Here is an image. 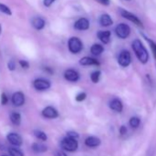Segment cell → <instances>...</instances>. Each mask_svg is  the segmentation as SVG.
Masks as SVG:
<instances>
[{"instance_id": "1", "label": "cell", "mask_w": 156, "mask_h": 156, "mask_svg": "<svg viewBox=\"0 0 156 156\" xmlns=\"http://www.w3.org/2000/svg\"><path fill=\"white\" fill-rule=\"evenodd\" d=\"M131 47H132L133 51H134L136 57L138 58V60L142 64L147 63L148 61H149V52L146 50L145 46L142 44V42L140 40H138V39L134 40L132 44H131Z\"/></svg>"}, {"instance_id": "2", "label": "cell", "mask_w": 156, "mask_h": 156, "mask_svg": "<svg viewBox=\"0 0 156 156\" xmlns=\"http://www.w3.org/2000/svg\"><path fill=\"white\" fill-rule=\"evenodd\" d=\"M61 148L64 151H70V152H73L78 149V141L77 139H73V138H70L68 136L64 137L62 140H61Z\"/></svg>"}, {"instance_id": "3", "label": "cell", "mask_w": 156, "mask_h": 156, "mask_svg": "<svg viewBox=\"0 0 156 156\" xmlns=\"http://www.w3.org/2000/svg\"><path fill=\"white\" fill-rule=\"evenodd\" d=\"M84 48L82 41L77 37H72L68 41V49L71 53L73 54H78L82 51Z\"/></svg>"}, {"instance_id": "4", "label": "cell", "mask_w": 156, "mask_h": 156, "mask_svg": "<svg viewBox=\"0 0 156 156\" xmlns=\"http://www.w3.org/2000/svg\"><path fill=\"white\" fill-rule=\"evenodd\" d=\"M115 33L119 39L125 40L130 35V27L126 23H120L115 28Z\"/></svg>"}, {"instance_id": "5", "label": "cell", "mask_w": 156, "mask_h": 156, "mask_svg": "<svg viewBox=\"0 0 156 156\" xmlns=\"http://www.w3.org/2000/svg\"><path fill=\"white\" fill-rule=\"evenodd\" d=\"M119 13H120V15H121L122 18H124V19L128 20L131 21L132 23H134L135 25H137V26H139L140 28H143V23L141 22V20L136 15L132 14L131 12H129L128 10L121 9H119Z\"/></svg>"}, {"instance_id": "6", "label": "cell", "mask_w": 156, "mask_h": 156, "mask_svg": "<svg viewBox=\"0 0 156 156\" xmlns=\"http://www.w3.org/2000/svg\"><path fill=\"white\" fill-rule=\"evenodd\" d=\"M118 62L121 67H128L131 62L130 52L127 50H123L119 52L118 57Z\"/></svg>"}, {"instance_id": "7", "label": "cell", "mask_w": 156, "mask_h": 156, "mask_svg": "<svg viewBox=\"0 0 156 156\" xmlns=\"http://www.w3.org/2000/svg\"><path fill=\"white\" fill-rule=\"evenodd\" d=\"M63 76L65 80L72 82V83H76L80 79V74L76 70L74 69H67L63 73Z\"/></svg>"}, {"instance_id": "8", "label": "cell", "mask_w": 156, "mask_h": 156, "mask_svg": "<svg viewBox=\"0 0 156 156\" xmlns=\"http://www.w3.org/2000/svg\"><path fill=\"white\" fill-rule=\"evenodd\" d=\"M33 87L38 91H45L51 87V82L47 79H43V78H38L34 80Z\"/></svg>"}, {"instance_id": "9", "label": "cell", "mask_w": 156, "mask_h": 156, "mask_svg": "<svg viewBox=\"0 0 156 156\" xmlns=\"http://www.w3.org/2000/svg\"><path fill=\"white\" fill-rule=\"evenodd\" d=\"M73 27L77 30H87L90 27V22L87 18H81L74 22Z\"/></svg>"}, {"instance_id": "10", "label": "cell", "mask_w": 156, "mask_h": 156, "mask_svg": "<svg viewBox=\"0 0 156 156\" xmlns=\"http://www.w3.org/2000/svg\"><path fill=\"white\" fill-rule=\"evenodd\" d=\"M41 115H42L44 118H46V119H56V118L59 117V112H58V110H57L55 108L49 106V107H46V108L42 110Z\"/></svg>"}, {"instance_id": "11", "label": "cell", "mask_w": 156, "mask_h": 156, "mask_svg": "<svg viewBox=\"0 0 156 156\" xmlns=\"http://www.w3.org/2000/svg\"><path fill=\"white\" fill-rule=\"evenodd\" d=\"M108 106L112 110H114L116 112H119V113L122 112V110H123V103L119 98H117L111 99L109 101Z\"/></svg>"}, {"instance_id": "12", "label": "cell", "mask_w": 156, "mask_h": 156, "mask_svg": "<svg viewBox=\"0 0 156 156\" xmlns=\"http://www.w3.org/2000/svg\"><path fill=\"white\" fill-rule=\"evenodd\" d=\"M12 103L16 107H21L25 103V96L22 92H16L12 96Z\"/></svg>"}, {"instance_id": "13", "label": "cell", "mask_w": 156, "mask_h": 156, "mask_svg": "<svg viewBox=\"0 0 156 156\" xmlns=\"http://www.w3.org/2000/svg\"><path fill=\"white\" fill-rule=\"evenodd\" d=\"M101 140L98 137L96 136H89L85 140V144L86 146L89 148H97L100 145Z\"/></svg>"}, {"instance_id": "14", "label": "cell", "mask_w": 156, "mask_h": 156, "mask_svg": "<svg viewBox=\"0 0 156 156\" xmlns=\"http://www.w3.org/2000/svg\"><path fill=\"white\" fill-rule=\"evenodd\" d=\"M79 63L83 66H89V65H96V66H98L100 65V62L93 58V57H89V56H85L83 57L80 61H79Z\"/></svg>"}, {"instance_id": "15", "label": "cell", "mask_w": 156, "mask_h": 156, "mask_svg": "<svg viewBox=\"0 0 156 156\" xmlns=\"http://www.w3.org/2000/svg\"><path fill=\"white\" fill-rule=\"evenodd\" d=\"M111 31L109 30H100L98 32V38L104 44H108L110 41Z\"/></svg>"}, {"instance_id": "16", "label": "cell", "mask_w": 156, "mask_h": 156, "mask_svg": "<svg viewBox=\"0 0 156 156\" xmlns=\"http://www.w3.org/2000/svg\"><path fill=\"white\" fill-rule=\"evenodd\" d=\"M7 139H8V140L10 142V143H12L13 145H15V146H20L21 144H22V142H23V140H22V138L19 135V134H17V133H9L8 136H7Z\"/></svg>"}, {"instance_id": "17", "label": "cell", "mask_w": 156, "mask_h": 156, "mask_svg": "<svg viewBox=\"0 0 156 156\" xmlns=\"http://www.w3.org/2000/svg\"><path fill=\"white\" fill-rule=\"evenodd\" d=\"M45 24H46L45 20L41 17H35L31 20V25L37 30H41L42 29H44Z\"/></svg>"}, {"instance_id": "18", "label": "cell", "mask_w": 156, "mask_h": 156, "mask_svg": "<svg viewBox=\"0 0 156 156\" xmlns=\"http://www.w3.org/2000/svg\"><path fill=\"white\" fill-rule=\"evenodd\" d=\"M99 24L102 27H109L113 24V20L108 14H102L99 18Z\"/></svg>"}, {"instance_id": "19", "label": "cell", "mask_w": 156, "mask_h": 156, "mask_svg": "<svg viewBox=\"0 0 156 156\" xmlns=\"http://www.w3.org/2000/svg\"><path fill=\"white\" fill-rule=\"evenodd\" d=\"M90 51L93 55L95 56H99L100 54H102V52L104 51V47L99 44V43H95L91 46Z\"/></svg>"}, {"instance_id": "20", "label": "cell", "mask_w": 156, "mask_h": 156, "mask_svg": "<svg viewBox=\"0 0 156 156\" xmlns=\"http://www.w3.org/2000/svg\"><path fill=\"white\" fill-rule=\"evenodd\" d=\"M31 148H32V150H33L35 152H37V153H42V152L47 151V150H48V148H47L46 145H44V144H42V143H39V142L33 143L32 146H31Z\"/></svg>"}, {"instance_id": "21", "label": "cell", "mask_w": 156, "mask_h": 156, "mask_svg": "<svg viewBox=\"0 0 156 156\" xmlns=\"http://www.w3.org/2000/svg\"><path fill=\"white\" fill-rule=\"evenodd\" d=\"M142 36H143V38L145 39V41L149 43L150 48H151V52H152V54H153V57L156 59V42L153 41L151 39L148 38V37L145 36V35H142Z\"/></svg>"}, {"instance_id": "22", "label": "cell", "mask_w": 156, "mask_h": 156, "mask_svg": "<svg viewBox=\"0 0 156 156\" xmlns=\"http://www.w3.org/2000/svg\"><path fill=\"white\" fill-rule=\"evenodd\" d=\"M129 124L132 129H138L140 125V119L138 117H131L129 120Z\"/></svg>"}, {"instance_id": "23", "label": "cell", "mask_w": 156, "mask_h": 156, "mask_svg": "<svg viewBox=\"0 0 156 156\" xmlns=\"http://www.w3.org/2000/svg\"><path fill=\"white\" fill-rule=\"evenodd\" d=\"M10 120L12 121L13 124L15 125H20V122H21V116L20 113H17V112H14L10 115Z\"/></svg>"}, {"instance_id": "24", "label": "cell", "mask_w": 156, "mask_h": 156, "mask_svg": "<svg viewBox=\"0 0 156 156\" xmlns=\"http://www.w3.org/2000/svg\"><path fill=\"white\" fill-rule=\"evenodd\" d=\"M100 76H101V72L100 71H94L91 74H90V79L93 83L97 84L99 82L100 80Z\"/></svg>"}, {"instance_id": "25", "label": "cell", "mask_w": 156, "mask_h": 156, "mask_svg": "<svg viewBox=\"0 0 156 156\" xmlns=\"http://www.w3.org/2000/svg\"><path fill=\"white\" fill-rule=\"evenodd\" d=\"M33 133H34V135H35V137H36L37 139H39V140H42V141H45V140H47V139H48L46 133L43 132V131H41V130L36 129V130L33 131Z\"/></svg>"}, {"instance_id": "26", "label": "cell", "mask_w": 156, "mask_h": 156, "mask_svg": "<svg viewBox=\"0 0 156 156\" xmlns=\"http://www.w3.org/2000/svg\"><path fill=\"white\" fill-rule=\"evenodd\" d=\"M9 153L11 156H24V153L20 149H17V148H9Z\"/></svg>"}, {"instance_id": "27", "label": "cell", "mask_w": 156, "mask_h": 156, "mask_svg": "<svg viewBox=\"0 0 156 156\" xmlns=\"http://www.w3.org/2000/svg\"><path fill=\"white\" fill-rule=\"evenodd\" d=\"M0 12H2L6 15H9V16H11L12 15V12L11 10L9 9V8H8L6 5L0 3Z\"/></svg>"}, {"instance_id": "28", "label": "cell", "mask_w": 156, "mask_h": 156, "mask_svg": "<svg viewBox=\"0 0 156 156\" xmlns=\"http://www.w3.org/2000/svg\"><path fill=\"white\" fill-rule=\"evenodd\" d=\"M86 98H87V94H86L85 92H81V93H79V94H77L76 97H75V100H76L77 102H82V101H84Z\"/></svg>"}, {"instance_id": "29", "label": "cell", "mask_w": 156, "mask_h": 156, "mask_svg": "<svg viewBox=\"0 0 156 156\" xmlns=\"http://www.w3.org/2000/svg\"><path fill=\"white\" fill-rule=\"evenodd\" d=\"M66 136H68V137H70V138H73V139H77L78 137H79L78 133L75 132V131H68L67 134H66Z\"/></svg>"}, {"instance_id": "30", "label": "cell", "mask_w": 156, "mask_h": 156, "mask_svg": "<svg viewBox=\"0 0 156 156\" xmlns=\"http://www.w3.org/2000/svg\"><path fill=\"white\" fill-rule=\"evenodd\" d=\"M20 66H21L22 68H24V69H28V68L30 67V63H29L27 61H24V60H20Z\"/></svg>"}, {"instance_id": "31", "label": "cell", "mask_w": 156, "mask_h": 156, "mask_svg": "<svg viewBox=\"0 0 156 156\" xmlns=\"http://www.w3.org/2000/svg\"><path fill=\"white\" fill-rule=\"evenodd\" d=\"M8 67H9V69L10 71H14L15 68H16V63H15V62L12 61V60L9 61V63H8Z\"/></svg>"}, {"instance_id": "32", "label": "cell", "mask_w": 156, "mask_h": 156, "mask_svg": "<svg viewBox=\"0 0 156 156\" xmlns=\"http://www.w3.org/2000/svg\"><path fill=\"white\" fill-rule=\"evenodd\" d=\"M54 2H55V0H43V5H44L46 8H49V7H51Z\"/></svg>"}, {"instance_id": "33", "label": "cell", "mask_w": 156, "mask_h": 156, "mask_svg": "<svg viewBox=\"0 0 156 156\" xmlns=\"http://www.w3.org/2000/svg\"><path fill=\"white\" fill-rule=\"evenodd\" d=\"M8 101H9V99H8L7 95H6L5 93H3V94L1 95V104H2V105H6V104L8 103Z\"/></svg>"}, {"instance_id": "34", "label": "cell", "mask_w": 156, "mask_h": 156, "mask_svg": "<svg viewBox=\"0 0 156 156\" xmlns=\"http://www.w3.org/2000/svg\"><path fill=\"white\" fill-rule=\"evenodd\" d=\"M97 1L98 3H100L101 5L106 6V7L109 6V4H110V0H97Z\"/></svg>"}, {"instance_id": "35", "label": "cell", "mask_w": 156, "mask_h": 156, "mask_svg": "<svg viewBox=\"0 0 156 156\" xmlns=\"http://www.w3.org/2000/svg\"><path fill=\"white\" fill-rule=\"evenodd\" d=\"M54 156H67L66 153L62 151H56L54 152Z\"/></svg>"}, {"instance_id": "36", "label": "cell", "mask_w": 156, "mask_h": 156, "mask_svg": "<svg viewBox=\"0 0 156 156\" xmlns=\"http://www.w3.org/2000/svg\"><path fill=\"white\" fill-rule=\"evenodd\" d=\"M126 132H127L126 127H125V126H121V127L119 128V133H120L121 135H124V134H126Z\"/></svg>"}, {"instance_id": "37", "label": "cell", "mask_w": 156, "mask_h": 156, "mask_svg": "<svg viewBox=\"0 0 156 156\" xmlns=\"http://www.w3.org/2000/svg\"><path fill=\"white\" fill-rule=\"evenodd\" d=\"M1 32H2V27H1V25H0V34H1Z\"/></svg>"}, {"instance_id": "38", "label": "cell", "mask_w": 156, "mask_h": 156, "mask_svg": "<svg viewBox=\"0 0 156 156\" xmlns=\"http://www.w3.org/2000/svg\"><path fill=\"white\" fill-rule=\"evenodd\" d=\"M127 1H130V0H127Z\"/></svg>"}, {"instance_id": "39", "label": "cell", "mask_w": 156, "mask_h": 156, "mask_svg": "<svg viewBox=\"0 0 156 156\" xmlns=\"http://www.w3.org/2000/svg\"><path fill=\"white\" fill-rule=\"evenodd\" d=\"M3 156H7V155H3Z\"/></svg>"}]
</instances>
